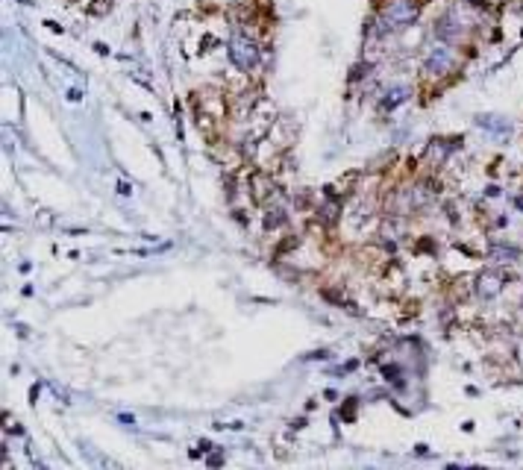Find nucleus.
Returning <instances> with one entry per match:
<instances>
[{
	"label": "nucleus",
	"mask_w": 523,
	"mask_h": 470,
	"mask_svg": "<svg viewBox=\"0 0 523 470\" xmlns=\"http://www.w3.org/2000/svg\"><path fill=\"white\" fill-rule=\"evenodd\" d=\"M462 51L465 47L433 41V47L420 59V83L423 86H435V83L450 86L462 71Z\"/></svg>",
	"instance_id": "1"
},
{
	"label": "nucleus",
	"mask_w": 523,
	"mask_h": 470,
	"mask_svg": "<svg viewBox=\"0 0 523 470\" xmlns=\"http://www.w3.org/2000/svg\"><path fill=\"white\" fill-rule=\"evenodd\" d=\"M423 4L418 0H385L373 9V36L385 39L391 33H403L418 24Z\"/></svg>",
	"instance_id": "2"
},
{
	"label": "nucleus",
	"mask_w": 523,
	"mask_h": 470,
	"mask_svg": "<svg viewBox=\"0 0 523 470\" xmlns=\"http://www.w3.org/2000/svg\"><path fill=\"white\" fill-rule=\"evenodd\" d=\"M262 53H265V47H262V41L244 30V27H232L229 39H227V59L229 65L244 73V77H250V73L262 65Z\"/></svg>",
	"instance_id": "3"
},
{
	"label": "nucleus",
	"mask_w": 523,
	"mask_h": 470,
	"mask_svg": "<svg viewBox=\"0 0 523 470\" xmlns=\"http://www.w3.org/2000/svg\"><path fill=\"white\" fill-rule=\"evenodd\" d=\"M467 9H470L467 4L444 9V12L433 21V39H435V41H444V44L465 47L467 36L477 30V21L467 18Z\"/></svg>",
	"instance_id": "4"
},
{
	"label": "nucleus",
	"mask_w": 523,
	"mask_h": 470,
	"mask_svg": "<svg viewBox=\"0 0 523 470\" xmlns=\"http://www.w3.org/2000/svg\"><path fill=\"white\" fill-rule=\"evenodd\" d=\"M512 280H514V274H509V267L488 265V267L477 270V274L470 277L473 300H480V303H494V300H500L503 291L509 288Z\"/></svg>",
	"instance_id": "5"
},
{
	"label": "nucleus",
	"mask_w": 523,
	"mask_h": 470,
	"mask_svg": "<svg viewBox=\"0 0 523 470\" xmlns=\"http://www.w3.org/2000/svg\"><path fill=\"white\" fill-rule=\"evenodd\" d=\"M462 144H465V136H435V138H430V144H426V150H423L426 168H430L433 174L441 170L450 159H453L456 150H462Z\"/></svg>",
	"instance_id": "6"
},
{
	"label": "nucleus",
	"mask_w": 523,
	"mask_h": 470,
	"mask_svg": "<svg viewBox=\"0 0 523 470\" xmlns=\"http://www.w3.org/2000/svg\"><path fill=\"white\" fill-rule=\"evenodd\" d=\"M488 262L497 265V267H514L523 262V250L512 241H503V238H494L488 241V250H485Z\"/></svg>",
	"instance_id": "7"
},
{
	"label": "nucleus",
	"mask_w": 523,
	"mask_h": 470,
	"mask_svg": "<svg viewBox=\"0 0 523 470\" xmlns=\"http://www.w3.org/2000/svg\"><path fill=\"white\" fill-rule=\"evenodd\" d=\"M415 97V88L409 86V83H391L383 94H379V112H394V109H400L403 103H409Z\"/></svg>",
	"instance_id": "8"
},
{
	"label": "nucleus",
	"mask_w": 523,
	"mask_h": 470,
	"mask_svg": "<svg viewBox=\"0 0 523 470\" xmlns=\"http://www.w3.org/2000/svg\"><path fill=\"white\" fill-rule=\"evenodd\" d=\"M285 224H289V206H285L282 197L276 194L271 203L262 206V230H265V233H276Z\"/></svg>",
	"instance_id": "9"
},
{
	"label": "nucleus",
	"mask_w": 523,
	"mask_h": 470,
	"mask_svg": "<svg viewBox=\"0 0 523 470\" xmlns=\"http://www.w3.org/2000/svg\"><path fill=\"white\" fill-rule=\"evenodd\" d=\"M344 218V200H332V197H323V200L315 206V220L326 227V233H332L336 227H341Z\"/></svg>",
	"instance_id": "10"
},
{
	"label": "nucleus",
	"mask_w": 523,
	"mask_h": 470,
	"mask_svg": "<svg viewBox=\"0 0 523 470\" xmlns=\"http://www.w3.org/2000/svg\"><path fill=\"white\" fill-rule=\"evenodd\" d=\"M473 123H477V127H480L482 133L494 136V138H509V136H512V121H509V118H503V115L482 112V115L473 118Z\"/></svg>",
	"instance_id": "11"
},
{
	"label": "nucleus",
	"mask_w": 523,
	"mask_h": 470,
	"mask_svg": "<svg viewBox=\"0 0 523 470\" xmlns=\"http://www.w3.org/2000/svg\"><path fill=\"white\" fill-rule=\"evenodd\" d=\"M383 377H385V382H394V385H403V370H400V364H383Z\"/></svg>",
	"instance_id": "12"
},
{
	"label": "nucleus",
	"mask_w": 523,
	"mask_h": 470,
	"mask_svg": "<svg viewBox=\"0 0 523 470\" xmlns=\"http://www.w3.org/2000/svg\"><path fill=\"white\" fill-rule=\"evenodd\" d=\"M109 9H112V0H94V6H88V12H91V15H98V18H100V15H106Z\"/></svg>",
	"instance_id": "13"
},
{
	"label": "nucleus",
	"mask_w": 523,
	"mask_h": 470,
	"mask_svg": "<svg viewBox=\"0 0 523 470\" xmlns=\"http://www.w3.org/2000/svg\"><path fill=\"white\" fill-rule=\"evenodd\" d=\"M356 414V400H347V409H344V420H353Z\"/></svg>",
	"instance_id": "14"
},
{
	"label": "nucleus",
	"mask_w": 523,
	"mask_h": 470,
	"mask_svg": "<svg viewBox=\"0 0 523 470\" xmlns=\"http://www.w3.org/2000/svg\"><path fill=\"white\" fill-rule=\"evenodd\" d=\"M485 197H500V185H488L485 188Z\"/></svg>",
	"instance_id": "15"
},
{
	"label": "nucleus",
	"mask_w": 523,
	"mask_h": 470,
	"mask_svg": "<svg viewBox=\"0 0 523 470\" xmlns=\"http://www.w3.org/2000/svg\"><path fill=\"white\" fill-rule=\"evenodd\" d=\"M209 464L215 467V464H224V453H215V456H209Z\"/></svg>",
	"instance_id": "16"
},
{
	"label": "nucleus",
	"mask_w": 523,
	"mask_h": 470,
	"mask_svg": "<svg viewBox=\"0 0 523 470\" xmlns=\"http://www.w3.org/2000/svg\"><path fill=\"white\" fill-rule=\"evenodd\" d=\"M326 356H329V353H326V350H315V353H309V356H306V359H326Z\"/></svg>",
	"instance_id": "17"
},
{
	"label": "nucleus",
	"mask_w": 523,
	"mask_h": 470,
	"mask_svg": "<svg viewBox=\"0 0 523 470\" xmlns=\"http://www.w3.org/2000/svg\"><path fill=\"white\" fill-rule=\"evenodd\" d=\"M415 453H418V456H426V453H430V447H426V444H418Z\"/></svg>",
	"instance_id": "18"
},
{
	"label": "nucleus",
	"mask_w": 523,
	"mask_h": 470,
	"mask_svg": "<svg viewBox=\"0 0 523 470\" xmlns=\"http://www.w3.org/2000/svg\"><path fill=\"white\" fill-rule=\"evenodd\" d=\"M44 27H47V30H53V33H62V27H59V24H53V21H47Z\"/></svg>",
	"instance_id": "19"
},
{
	"label": "nucleus",
	"mask_w": 523,
	"mask_h": 470,
	"mask_svg": "<svg viewBox=\"0 0 523 470\" xmlns=\"http://www.w3.org/2000/svg\"><path fill=\"white\" fill-rule=\"evenodd\" d=\"M118 188H121V194H124V197H127V194H133V185H127V183H121Z\"/></svg>",
	"instance_id": "20"
},
{
	"label": "nucleus",
	"mask_w": 523,
	"mask_h": 470,
	"mask_svg": "<svg viewBox=\"0 0 523 470\" xmlns=\"http://www.w3.org/2000/svg\"><path fill=\"white\" fill-rule=\"evenodd\" d=\"M291 426H294V429H303V426H306V417H297V420H294V424H291Z\"/></svg>",
	"instance_id": "21"
},
{
	"label": "nucleus",
	"mask_w": 523,
	"mask_h": 470,
	"mask_svg": "<svg viewBox=\"0 0 523 470\" xmlns=\"http://www.w3.org/2000/svg\"><path fill=\"white\" fill-rule=\"evenodd\" d=\"M418 4H426V0H418Z\"/></svg>",
	"instance_id": "22"
}]
</instances>
